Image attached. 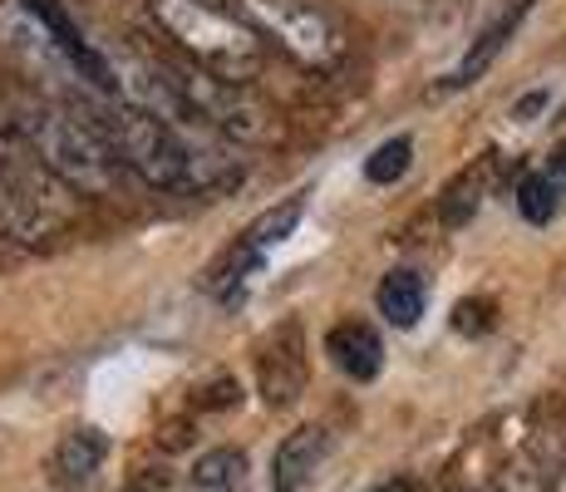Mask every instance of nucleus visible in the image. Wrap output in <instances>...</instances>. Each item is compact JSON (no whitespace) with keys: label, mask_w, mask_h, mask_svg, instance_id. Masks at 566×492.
I'll return each instance as SVG.
<instances>
[{"label":"nucleus","mask_w":566,"mask_h":492,"mask_svg":"<svg viewBox=\"0 0 566 492\" xmlns=\"http://www.w3.org/2000/svg\"><path fill=\"white\" fill-rule=\"evenodd\" d=\"M99 128L108 134V144L118 148L124 168L134 178H144L148 188L163 192H207V188H222V182L237 178L232 163H222V153L198 144L188 128H172L168 118L148 114L138 108L134 98L114 94V98H94L84 104Z\"/></svg>","instance_id":"obj_1"},{"label":"nucleus","mask_w":566,"mask_h":492,"mask_svg":"<svg viewBox=\"0 0 566 492\" xmlns=\"http://www.w3.org/2000/svg\"><path fill=\"white\" fill-rule=\"evenodd\" d=\"M10 134H15V144L35 153L64 188L114 192L128 172L118 148L99 128V118L80 98H70V104H60V98H15L10 104Z\"/></svg>","instance_id":"obj_2"},{"label":"nucleus","mask_w":566,"mask_h":492,"mask_svg":"<svg viewBox=\"0 0 566 492\" xmlns=\"http://www.w3.org/2000/svg\"><path fill=\"white\" fill-rule=\"evenodd\" d=\"M154 10L163 25L182 40L192 64L237 84L261 70V35L237 10L217 6V0H154Z\"/></svg>","instance_id":"obj_3"},{"label":"nucleus","mask_w":566,"mask_h":492,"mask_svg":"<svg viewBox=\"0 0 566 492\" xmlns=\"http://www.w3.org/2000/svg\"><path fill=\"white\" fill-rule=\"evenodd\" d=\"M60 178L25 144H0V237L10 242H45L64 217Z\"/></svg>","instance_id":"obj_4"},{"label":"nucleus","mask_w":566,"mask_h":492,"mask_svg":"<svg viewBox=\"0 0 566 492\" xmlns=\"http://www.w3.org/2000/svg\"><path fill=\"white\" fill-rule=\"evenodd\" d=\"M237 15L256 35H266L276 50L296 54L301 64H315V70H325V64H335L345 54L335 20L325 10H315L311 0H237Z\"/></svg>","instance_id":"obj_5"},{"label":"nucleus","mask_w":566,"mask_h":492,"mask_svg":"<svg viewBox=\"0 0 566 492\" xmlns=\"http://www.w3.org/2000/svg\"><path fill=\"white\" fill-rule=\"evenodd\" d=\"M306 341L296 325H281L266 345H261V394L271 404H291L306 385Z\"/></svg>","instance_id":"obj_6"},{"label":"nucleus","mask_w":566,"mask_h":492,"mask_svg":"<svg viewBox=\"0 0 566 492\" xmlns=\"http://www.w3.org/2000/svg\"><path fill=\"white\" fill-rule=\"evenodd\" d=\"M527 10H532V0H517L513 10H503V15H497L493 25H488L483 35H478L473 45H468L463 60L453 64L449 74H443V84H439V90L449 94V90H468V84H478V80H483V74L493 70V60H497V54H503V45H507V40H513V30L522 25V15H527Z\"/></svg>","instance_id":"obj_7"},{"label":"nucleus","mask_w":566,"mask_h":492,"mask_svg":"<svg viewBox=\"0 0 566 492\" xmlns=\"http://www.w3.org/2000/svg\"><path fill=\"white\" fill-rule=\"evenodd\" d=\"M325 453H331V433L321 423L286 433V443L276 448V463H271V492H301L315 468L325 463Z\"/></svg>","instance_id":"obj_8"},{"label":"nucleus","mask_w":566,"mask_h":492,"mask_svg":"<svg viewBox=\"0 0 566 492\" xmlns=\"http://www.w3.org/2000/svg\"><path fill=\"white\" fill-rule=\"evenodd\" d=\"M104 458H108V439L99 429H90V423H80V429H70L60 443H54L50 478L60 488H84L104 468Z\"/></svg>","instance_id":"obj_9"},{"label":"nucleus","mask_w":566,"mask_h":492,"mask_svg":"<svg viewBox=\"0 0 566 492\" xmlns=\"http://www.w3.org/2000/svg\"><path fill=\"white\" fill-rule=\"evenodd\" d=\"M325 349H331L335 369L350 375V379H375L379 369H385V341H379V335L369 331V325H360V321L335 325V331L325 335Z\"/></svg>","instance_id":"obj_10"},{"label":"nucleus","mask_w":566,"mask_h":492,"mask_svg":"<svg viewBox=\"0 0 566 492\" xmlns=\"http://www.w3.org/2000/svg\"><path fill=\"white\" fill-rule=\"evenodd\" d=\"M375 305L395 331H409V325H419L423 305H429V286H423L413 271H389L375 291Z\"/></svg>","instance_id":"obj_11"},{"label":"nucleus","mask_w":566,"mask_h":492,"mask_svg":"<svg viewBox=\"0 0 566 492\" xmlns=\"http://www.w3.org/2000/svg\"><path fill=\"white\" fill-rule=\"evenodd\" d=\"M488 188H493V158H483L478 168H468L463 178H453V182H449V192H443V202H439L443 222H449V227L473 222V212L483 207Z\"/></svg>","instance_id":"obj_12"},{"label":"nucleus","mask_w":566,"mask_h":492,"mask_svg":"<svg viewBox=\"0 0 566 492\" xmlns=\"http://www.w3.org/2000/svg\"><path fill=\"white\" fill-rule=\"evenodd\" d=\"M192 483L207 492H237L247 483V453L242 448H212L192 463Z\"/></svg>","instance_id":"obj_13"},{"label":"nucleus","mask_w":566,"mask_h":492,"mask_svg":"<svg viewBox=\"0 0 566 492\" xmlns=\"http://www.w3.org/2000/svg\"><path fill=\"white\" fill-rule=\"evenodd\" d=\"M557 207H562V188L547 178V172H522V182H517V212L527 217L532 227L552 222V217H557Z\"/></svg>","instance_id":"obj_14"},{"label":"nucleus","mask_w":566,"mask_h":492,"mask_svg":"<svg viewBox=\"0 0 566 492\" xmlns=\"http://www.w3.org/2000/svg\"><path fill=\"white\" fill-rule=\"evenodd\" d=\"M296 222H301V197H291V202L271 207L266 217H256V222L247 227V232H242V247H252L256 257H261V251H266V247L286 242V237H291V227H296Z\"/></svg>","instance_id":"obj_15"},{"label":"nucleus","mask_w":566,"mask_h":492,"mask_svg":"<svg viewBox=\"0 0 566 492\" xmlns=\"http://www.w3.org/2000/svg\"><path fill=\"white\" fill-rule=\"evenodd\" d=\"M409 163H413V144H409V138H389V144H379L365 158V178L369 182H399L409 172Z\"/></svg>","instance_id":"obj_16"},{"label":"nucleus","mask_w":566,"mask_h":492,"mask_svg":"<svg viewBox=\"0 0 566 492\" xmlns=\"http://www.w3.org/2000/svg\"><path fill=\"white\" fill-rule=\"evenodd\" d=\"M453 331L459 335H488L493 331V301H459L453 305Z\"/></svg>","instance_id":"obj_17"},{"label":"nucleus","mask_w":566,"mask_h":492,"mask_svg":"<svg viewBox=\"0 0 566 492\" xmlns=\"http://www.w3.org/2000/svg\"><path fill=\"white\" fill-rule=\"evenodd\" d=\"M237 399H242V385H237L232 375H227V379H212V385H207V394H202L207 409H232Z\"/></svg>","instance_id":"obj_18"},{"label":"nucleus","mask_w":566,"mask_h":492,"mask_svg":"<svg viewBox=\"0 0 566 492\" xmlns=\"http://www.w3.org/2000/svg\"><path fill=\"white\" fill-rule=\"evenodd\" d=\"M497 492H552V483L542 473H532V468H517V473L503 478V488Z\"/></svg>","instance_id":"obj_19"},{"label":"nucleus","mask_w":566,"mask_h":492,"mask_svg":"<svg viewBox=\"0 0 566 492\" xmlns=\"http://www.w3.org/2000/svg\"><path fill=\"white\" fill-rule=\"evenodd\" d=\"M547 178H552V182H557V188L566 192V138H562L557 148H552V158H547Z\"/></svg>","instance_id":"obj_20"},{"label":"nucleus","mask_w":566,"mask_h":492,"mask_svg":"<svg viewBox=\"0 0 566 492\" xmlns=\"http://www.w3.org/2000/svg\"><path fill=\"white\" fill-rule=\"evenodd\" d=\"M542 104H547V90H537V94H527V98H522V104L513 108V118H527V114H537Z\"/></svg>","instance_id":"obj_21"},{"label":"nucleus","mask_w":566,"mask_h":492,"mask_svg":"<svg viewBox=\"0 0 566 492\" xmlns=\"http://www.w3.org/2000/svg\"><path fill=\"white\" fill-rule=\"evenodd\" d=\"M369 492H419V483L413 478H385V483H375Z\"/></svg>","instance_id":"obj_22"},{"label":"nucleus","mask_w":566,"mask_h":492,"mask_svg":"<svg viewBox=\"0 0 566 492\" xmlns=\"http://www.w3.org/2000/svg\"><path fill=\"white\" fill-rule=\"evenodd\" d=\"M552 492H566V463H562V473L552 478Z\"/></svg>","instance_id":"obj_23"}]
</instances>
